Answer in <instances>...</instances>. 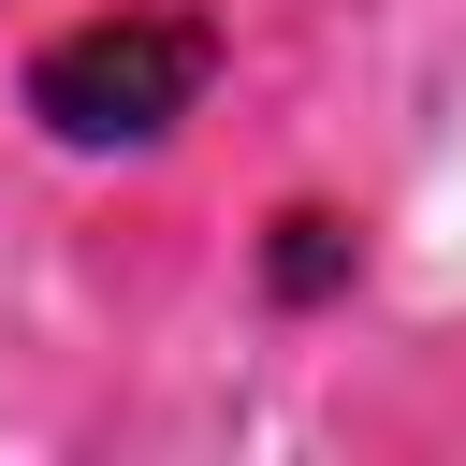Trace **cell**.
I'll list each match as a JSON object with an SVG mask.
<instances>
[{
	"label": "cell",
	"instance_id": "1",
	"mask_svg": "<svg viewBox=\"0 0 466 466\" xmlns=\"http://www.w3.org/2000/svg\"><path fill=\"white\" fill-rule=\"evenodd\" d=\"M204 87H218V29H204V15H160V0L73 15V29L29 58V116H44L58 146H160Z\"/></svg>",
	"mask_w": 466,
	"mask_h": 466
},
{
	"label": "cell",
	"instance_id": "2",
	"mask_svg": "<svg viewBox=\"0 0 466 466\" xmlns=\"http://www.w3.org/2000/svg\"><path fill=\"white\" fill-rule=\"evenodd\" d=\"M277 233H291V248H277V291H320V277H335V218H277Z\"/></svg>",
	"mask_w": 466,
	"mask_h": 466
}]
</instances>
